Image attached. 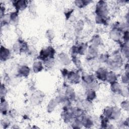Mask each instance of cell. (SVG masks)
Instances as JSON below:
<instances>
[{
    "instance_id": "6da1fadb",
    "label": "cell",
    "mask_w": 129,
    "mask_h": 129,
    "mask_svg": "<svg viewBox=\"0 0 129 129\" xmlns=\"http://www.w3.org/2000/svg\"><path fill=\"white\" fill-rule=\"evenodd\" d=\"M55 51L52 47H48L46 49H43L40 52V57L41 59L47 61L53 58Z\"/></svg>"
},
{
    "instance_id": "7a4b0ae2",
    "label": "cell",
    "mask_w": 129,
    "mask_h": 129,
    "mask_svg": "<svg viewBox=\"0 0 129 129\" xmlns=\"http://www.w3.org/2000/svg\"><path fill=\"white\" fill-rule=\"evenodd\" d=\"M96 12L97 16L105 17L107 13V4L104 1H99L96 5Z\"/></svg>"
},
{
    "instance_id": "3957f363",
    "label": "cell",
    "mask_w": 129,
    "mask_h": 129,
    "mask_svg": "<svg viewBox=\"0 0 129 129\" xmlns=\"http://www.w3.org/2000/svg\"><path fill=\"white\" fill-rule=\"evenodd\" d=\"M10 55L9 50L5 47L1 46V59L2 60L5 61L8 59Z\"/></svg>"
},
{
    "instance_id": "277c9868",
    "label": "cell",
    "mask_w": 129,
    "mask_h": 129,
    "mask_svg": "<svg viewBox=\"0 0 129 129\" xmlns=\"http://www.w3.org/2000/svg\"><path fill=\"white\" fill-rule=\"evenodd\" d=\"M13 4L17 10H23L27 6V2L24 1H14Z\"/></svg>"
},
{
    "instance_id": "5b68a950",
    "label": "cell",
    "mask_w": 129,
    "mask_h": 129,
    "mask_svg": "<svg viewBox=\"0 0 129 129\" xmlns=\"http://www.w3.org/2000/svg\"><path fill=\"white\" fill-rule=\"evenodd\" d=\"M107 74V73L106 71L104 69H103L102 68H100L96 72L97 77L100 80H101L103 81L105 80L106 79Z\"/></svg>"
},
{
    "instance_id": "8992f818",
    "label": "cell",
    "mask_w": 129,
    "mask_h": 129,
    "mask_svg": "<svg viewBox=\"0 0 129 129\" xmlns=\"http://www.w3.org/2000/svg\"><path fill=\"white\" fill-rule=\"evenodd\" d=\"M68 79L73 83H76L78 81H79V77L77 74H75L74 72H71L68 76Z\"/></svg>"
},
{
    "instance_id": "52a82bcc",
    "label": "cell",
    "mask_w": 129,
    "mask_h": 129,
    "mask_svg": "<svg viewBox=\"0 0 129 129\" xmlns=\"http://www.w3.org/2000/svg\"><path fill=\"white\" fill-rule=\"evenodd\" d=\"M8 109V103L5 100L4 98H1V110L2 113L6 114V112L7 111Z\"/></svg>"
},
{
    "instance_id": "ba28073f",
    "label": "cell",
    "mask_w": 129,
    "mask_h": 129,
    "mask_svg": "<svg viewBox=\"0 0 129 129\" xmlns=\"http://www.w3.org/2000/svg\"><path fill=\"white\" fill-rule=\"evenodd\" d=\"M42 69V66L40 62H39V61L35 62L33 64V70L35 73H37L41 71Z\"/></svg>"
},
{
    "instance_id": "9c48e42d",
    "label": "cell",
    "mask_w": 129,
    "mask_h": 129,
    "mask_svg": "<svg viewBox=\"0 0 129 129\" xmlns=\"http://www.w3.org/2000/svg\"><path fill=\"white\" fill-rule=\"evenodd\" d=\"M29 68L27 67L23 66V67H22L21 69H20L19 73L24 76H27L29 74Z\"/></svg>"
},
{
    "instance_id": "30bf717a",
    "label": "cell",
    "mask_w": 129,
    "mask_h": 129,
    "mask_svg": "<svg viewBox=\"0 0 129 129\" xmlns=\"http://www.w3.org/2000/svg\"><path fill=\"white\" fill-rule=\"evenodd\" d=\"M113 108L110 107H107L104 109V114L106 116H110L113 112Z\"/></svg>"
},
{
    "instance_id": "8fae6325",
    "label": "cell",
    "mask_w": 129,
    "mask_h": 129,
    "mask_svg": "<svg viewBox=\"0 0 129 129\" xmlns=\"http://www.w3.org/2000/svg\"><path fill=\"white\" fill-rule=\"evenodd\" d=\"M88 1H75V4L76 5L80 7V8H82L83 7H84V6H85L86 5H87L88 4Z\"/></svg>"
},
{
    "instance_id": "7c38bea8",
    "label": "cell",
    "mask_w": 129,
    "mask_h": 129,
    "mask_svg": "<svg viewBox=\"0 0 129 129\" xmlns=\"http://www.w3.org/2000/svg\"><path fill=\"white\" fill-rule=\"evenodd\" d=\"M95 96H96L95 93L93 91H90L89 92H88L87 94V98L89 101L94 99Z\"/></svg>"
},
{
    "instance_id": "4fadbf2b",
    "label": "cell",
    "mask_w": 129,
    "mask_h": 129,
    "mask_svg": "<svg viewBox=\"0 0 129 129\" xmlns=\"http://www.w3.org/2000/svg\"><path fill=\"white\" fill-rule=\"evenodd\" d=\"M4 12H5V7L1 6V19L2 17L5 15Z\"/></svg>"
}]
</instances>
